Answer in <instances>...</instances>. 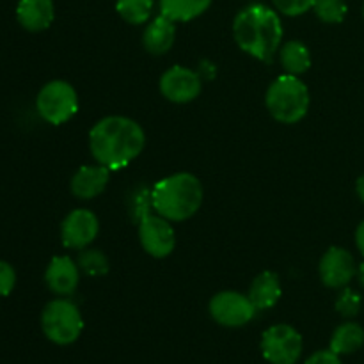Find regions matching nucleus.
<instances>
[{
	"label": "nucleus",
	"mask_w": 364,
	"mask_h": 364,
	"mask_svg": "<svg viewBox=\"0 0 364 364\" xmlns=\"http://www.w3.org/2000/svg\"><path fill=\"white\" fill-rule=\"evenodd\" d=\"M45 281L50 291L60 297H68L77 290L80 281V267L70 256H55L46 267Z\"/></svg>",
	"instance_id": "obj_13"
},
{
	"label": "nucleus",
	"mask_w": 364,
	"mask_h": 364,
	"mask_svg": "<svg viewBox=\"0 0 364 364\" xmlns=\"http://www.w3.org/2000/svg\"><path fill=\"white\" fill-rule=\"evenodd\" d=\"M320 279L329 288H345L355 276V259L347 249L331 247L320 259Z\"/></svg>",
	"instance_id": "obj_12"
},
{
	"label": "nucleus",
	"mask_w": 364,
	"mask_h": 364,
	"mask_svg": "<svg viewBox=\"0 0 364 364\" xmlns=\"http://www.w3.org/2000/svg\"><path fill=\"white\" fill-rule=\"evenodd\" d=\"M364 345V329L355 322H345L334 331L331 338V350L338 355L358 352Z\"/></svg>",
	"instance_id": "obj_18"
},
{
	"label": "nucleus",
	"mask_w": 364,
	"mask_h": 364,
	"mask_svg": "<svg viewBox=\"0 0 364 364\" xmlns=\"http://www.w3.org/2000/svg\"><path fill=\"white\" fill-rule=\"evenodd\" d=\"M265 103L274 119L279 123H299L309 109L308 85L295 75H281L270 84Z\"/></svg>",
	"instance_id": "obj_4"
},
{
	"label": "nucleus",
	"mask_w": 364,
	"mask_h": 364,
	"mask_svg": "<svg viewBox=\"0 0 364 364\" xmlns=\"http://www.w3.org/2000/svg\"><path fill=\"white\" fill-rule=\"evenodd\" d=\"M302 336L288 323L269 327L262 336L263 358L270 364H295L302 354Z\"/></svg>",
	"instance_id": "obj_7"
},
{
	"label": "nucleus",
	"mask_w": 364,
	"mask_h": 364,
	"mask_svg": "<svg viewBox=\"0 0 364 364\" xmlns=\"http://www.w3.org/2000/svg\"><path fill=\"white\" fill-rule=\"evenodd\" d=\"M36 110L46 123H66L78 110L77 91L66 80L46 82L36 96Z\"/></svg>",
	"instance_id": "obj_6"
},
{
	"label": "nucleus",
	"mask_w": 364,
	"mask_h": 364,
	"mask_svg": "<svg viewBox=\"0 0 364 364\" xmlns=\"http://www.w3.org/2000/svg\"><path fill=\"white\" fill-rule=\"evenodd\" d=\"M16 284V272L13 265L0 259V297H7Z\"/></svg>",
	"instance_id": "obj_26"
},
{
	"label": "nucleus",
	"mask_w": 364,
	"mask_h": 364,
	"mask_svg": "<svg viewBox=\"0 0 364 364\" xmlns=\"http://www.w3.org/2000/svg\"><path fill=\"white\" fill-rule=\"evenodd\" d=\"M255 304L249 295L238 291H220L210 301V315L224 327H242L255 318Z\"/></svg>",
	"instance_id": "obj_8"
},
{
	"label": "nucleus",
	"mask_w": 364,
	"mask_h": 364,
	"mask_svg": "<svg viewBox=\"0 0 364 364\" xmlns=\"http://www.w3.org/2000/svg\"><path fill=\"white\" fill-rule=\"evenodd\" d=\"M336 309L340 315L347 316V318L355 316L361 309V295L358 291L350 290V288H345L340 297L336 299Z\"/></svg>",
	"instance_id": "obj_24"
},
{
	"label": "nucleus",
	"mask_w": 364,
	"mask_h": 364,
	"mask_svg": "<svg viewBox=\"0 0 364 364\" xmlns=\"http://www.w3.org/2000/svg\"><path fill=\"white\" fill-rule=\"evenodd\" d=\"M160 92L173 103H188L201 92V78L191 68L173 66L160 78Z\"/></svg>",
	"instance_id": "obj_11"
},
{
	"label": "nucleus",
	"mask_w": 364,
	"mask_h": 364,
	"mask_svg": "<svg viewBox=\"0 0 364 364\" xmlns=\"http://www.w3.org/2000/svg\"><path fill=\"white\" fill-rule=\"evenodd\" d=\"M281 294V281L279 276L274 272H262L249 288V299L255 304L256 309H270L279 302Z\"/></svg>",
	"instance_id": "obj_17"
},
{
	"label": "nucleus",
	"mask_w": 364,
	"mask_h": 364,
	"mask_svg": "<svg viewBox=\"0 0 364 364\" xmlns=\"http://www.w3.org/2000/svg\"><path fill=\"white\" fill-rule=\"evenodd\" d=\"M212 0H160V14L173 21H191L201 16Z\"/></svg>",
	"instance_id": "obj_19"
},
{
	"label": "nucleus",
	"mask_w": 364,
	"mask_h": 364,
	"mask_svg": "<svg viewBox=\"0 0 364 364\" xmlns=\"http://www.w3.org/2000/svg\"><path fill=\"white\" fill-rule=\"evenodd\" d=\"M355 244H358V249L364 256V220L359 224L358 230H355Z\"/></svg>",
	"instance_id": "obj_28"
},
{
	"label": "nucleus",
	"mask_w": 364,
	"mask_h": 364,
	"mask_svg": "<svg viewBox=\"0 0 364 364\" xmlns=\"http://www.w3.org/2000/svg\"><path fill=\"white\" fill-rule=\"evenodd\" d=\"M355 191H358L359 199L364 203V174L358 180V185H355Z\"/></svg>",
	"instance_id": "obj_29"
},
{
	"label": "nucleus",
	"mask_w": 364,
	"mask_h": 364,
	"mask_svg": "<svg viewBox=\"0 0 364 364\" xmlns=\"http://www.w3.org/2000/svg\"><path fill=\"white\" fill-rule=\"evenodd\" d=\"M174 39H176L174 21L164 16V14L149 21L148 27L144 28V34H142L144 48L149 53H155V55H162L167 50H171V46L174 45Z\"/></svg>",
	"instance_id": "obj_16"
},
{
	"label": "nucleus",
	"mask_w": 364,
	"mask_h": 364,
	"mask_svg": "<svg viewBox=\"0 0 364 364\" xmlns=\"http://www.w3.org/2000/svg\"><path fill=\"white\" fill-rule=\"evenodd\" d=\"M201 181L191 173L171 174L151 188L153 210L171 223L191 219L201 208Z\"/></svg>",
	"instance_id": "obj_3"
},
{
	"label": "nucleus",
	"mask_w": 364,
	"mask_h": 364,
	"mask_svg": "<svg viewBox=\"0 0 364 364\" xmlns=\"http://www.w3.org/2000/svg\"><path fill=\"white\" fill-rule=\"evenodd\" d=\"M171 220L164 219L159 213H149L144 219L139 220V238L141 245L153 258H166L174 251L176 235H174Z\"/></svg>",
	"instance_id": "obj_9"
},
{
	"label": "nucleus",
	"mask_w": 364,
	"mask_h": 364,
	"mask_svg": "<svg viewBox=\"0 0 364 364\" xmlns=\"http://www.w3.org/2000/svg\"><path fill=\"white\" fill-rule=\"evenodd\" d=\"M110 169L102 166H84L71 178V192L78 199H92L102 194L109 183Z\"/></svg>",
	"instance_id": "obj_15"
},
{
	"label": "nucleus",
	"mask_w": 364,
	"mask_h": 364,
	"mask_svg": "<svg viewBox=\"0 0 364 364\" xmlns=\"http://www.w3.org/2000/svg\"><path fill=\"white\" fill-rule=\"evenodd\" d=\"M233 34L237 45L245 53L270 63L279 52L284 31L276 11L263 4H251L235 18Z\"/></svg>",
	"instance_id": "obj_2"
},
{
	"label": "nucleus",
	"mask_w": 364,
	"mask_h": 364,
	"mask_svg": "<svg viewBox=\"0 0 364 364\" xmlns=\"http://www.w3.org/2000/svg\"><path fill=\"white\" fill-rule=\"evenodd\" d=\"M41 329L52 343L71 345L84 331V318L73 302L68 299H55L43 309Z\"/></svg>",
	"instance_id": "obj_5"
},
{
	"label": "nucleus",
	"mask_w": 364,
	"mask_h": 364,
	"mask_svg": "<svg viewBox=\"0 0 364 364\" xmlns=\"http://www.w3.org/2000/svg\"><path fill=\"white\" fill-rule=\"evenodd\" d=\"M146 144L141 124L124 116H109L91 128L89 148L96 162L117 171L137 159Z\"/></svg>",
	"instance_id": "obj_1"
},
{
	"label": "nucleus",
	"mask_w": 364,
	"mask_h": 364,
	"mask_svg": "<svg viewBox=\"0 0 364 364\" xmlns=\"http://www.w3.org/2000/svg\"><path fill=\"white\" fill-rule=\"evenodd\" d=\"M359 277H361L363 284H364V263L361 265V269H359Z\"/></svg>",
	"instance_id": "obj_30"
},
{
	"label": "nucleus",
	"mask_w": 364,
	"mask_h": 364,
	"mask_svg": "<svg viewBox=\"0 0 364 364\" xmlns=\"http://www.w3.org/2000/svg\"><path fill=\"white\" fill-rule=\"evenodd\" d=\"M272 2L284 16H301L315 6V0H272Z\"/></svg>",
	"instance_id": "obj_25"
},
{
	"label": "nucleus",
	"mask_w": 364,
	"mask_h": 364,
	"mask_svg": "<svg viewBox=\"0 0 364 364\" xmlns=\"http://www.w3.org/2000/svg\"><path fill=\"white\" fill-rule=\"evenodd\" d=\"M100 231V220L91 210L77 208L68 213L60 226V238L64 247L68 249H85L95 242Z\"/></svg>",
	"instance_id": "obj_10"
},
{
	"label": "nucleus",
	"mask_w": 364,
	"mask_h": 364,
	"mask_svg": "<svg viewBox=\"0 0 364 364\" xmlns=\"http://www.w3.org/2000/svg\"><path fill=\"white\" fill-rule=\"evenodd\" d=\"M313 11L323 23H341L347 16L348 7L345 0H315Z\"/></svg>",
	"instance_id": "obj_22"
},
{
	"label": "nucleus",
	"mask_w": 364,
	"mask_h": 364,
	"mask_svg": "<svg viewBox=\"0 0 364 364\" xmlns=\"http://www.w3.org/2000/svg\"><path fill=\"white\" fill-rule=\"evenodd\" d=\"M304 364H343L341 363L340 355L334 354L333 350H318L311 355V358L306 359Z\"/></svg>",
	"instance_id": "obj_27"
},
{
	"label": "nucleus",
	"mask_w": 364,
	"mask_h": 364,
	"mask_svg": "<svg viewBox=\"0 0 364 364\" xmlns=\"http://www.w3.org/2000/svg\"><path fill=\"white\" fill-rule=\"evenodd\" d=\"M363 16H364V4H363Z\"/></svg>",
	"instance_id": "obj_31"
},
{
	"label": "nucleus",
	"mask_w": 364,
	"mask_h": 364,
	"mask_svg": "<svg viewBox=\"0 0 364 364\" xmlns=\"http://www.w3.org/2000/svg\"><path fill=\"white\" fill-rule=\"evenodd\" d=\"M116 9L124 21L141 25L151 18L153 0H117Z\"/></svg>",
	"instance_id": "obj_21"
},
{
	"label": "nucleus",
	"mask_w": 364,
	"mask_h": 364,
	"mask_svg": "<svg viewBox=\"0 0 364 364\" xmlns=\"http://www.w3.org/2000/svg\"><path fill=\"white\" fill-rule=\"evenodd\" d=\"M279 59L284 70L290 75L306 73L311 68V53L308 46L301 41H288L279 48Z\"/></svg>",
	"instance_id": "obj_20"
},
{
	"label": "nucleus",
	"mask_w": 364,
	"mask_h": 364,
	"mask_svg": "<svg viewBox=\"0 0 364 364\" xmlns=\"http://www.w3.org/2000/svg\"><path fill=\"white\" fill-rule=\"evenodd\" d=\"M78 267L87 276H105L109 272V259L102 251H84L78 256Z\"/></svg>",
	"instance_id": "obj_23"
},
{
	"label": "nucleus",
	"mask_w": 364,
	"mask_h": 364,
	"mask_svg": "<svg viewBox=\"0 0 364 364\" xmlns=\"http://www.w3.org/2000/svg\"><path fill=\"white\" fill-rule=\"evenodd\" d=\"M55 7L52 0H20L16 6V20L25 31L41 32L52 25Z\"/></svg>",
	"instance_id": "obj_14"
}]
</instances>
